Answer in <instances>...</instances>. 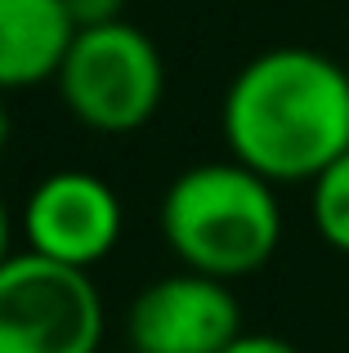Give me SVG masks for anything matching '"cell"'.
Listing matches in <instances>:
<instances>
[{
    "label": "cell",
    "instance_id": "obj_1",
    "mask_svg": "<svg viewBox=\"0 0 349 353\" xmlns=\"http://www.w3.org/2000/svg\"><path fill=\"white\" fill-rule=\"evenodd\" d=\"M228 157L269 183H314L349 152V68L305 45H278L233 72L219 103Z\"/></svg>",
    "mask_w": 349,
    "mask_h": 353
},
{
    "label": "cell",
    "instance_id": "obj_2",
    "mask_svg": "<svg viewBox=\"0 0 349 353\" xmlns=\"http://www.w3.org/2000/svg\"><path fill=\"white\" fill-rule=\"evenodd\" d=\"M157 228L179 268L219 282L251 277L282 246L278 183L233 157L197 161L166 183Z\"/></svg>",
    "mask_w": 349,
    "mask_h": 353
},
{
    "label": "cell",
    "instance_id": "obj_3",
    "mask_svg": "<svg viewBox=\"0 0 349 353\" xmlns=\"http://www.w3.org/2000/svg\"><path fill=\"white\" fill-rule=\"evenodd\" d=\"M54 90L77 125H86L90 134L121 139L161 112L166 59L157 41L126 18L103 27H77Z\"/></svg>",
    "mask_w": 349,
    "mask_h": 353
},
{
    "label": "cell",
    "instance_id": "obj_4",
    "mask_svg": "<svg viewBox=\"0 0 349 353\" xmlns=\"http://www.w3.org/2000/svg\"><path fill=\"white\" fill-rule=\"evenodd\" d=\"M103 336L108 309L90 268L36 250L0 264V353H99Z\"/></svg>",
    "mask_w": 349,
    "mask_h": 353
},
{
    "label": "cell",
    "instance_id": "obj_5",
    "mask_svg": "<svg viewBox=\"0 0 349 353\" xmlns=\"http://www.w3.org/2000/svg\"><path fill=\"white\" fill-rule=\"evenodd\" d=\"M126 206L121 192L94 170L63 165L36 179L27 201L18 206V241L45 259L72 268H94L121 246Z\"/></svg>",
    "mask_w": 349,
    "mask_h": 353
},
{
    "label": "cell",
    "instance_id": "obj_6",
    "mask_svg": "<svg viewBox=\"0 0 349 353\" xmlns=\"http://www.w3.org/2000/svg\"><path fill=\"white\" fill-rule=\"evenodd\" d=\"M242 336V304L233 282L192 273H166L148 282L126 309L130 353H224Z\"/></svg>",
    "mask_w": 349,
    "mask_h": 353
},
{
    "label": "cell",
    "instance_id": "obj_7",
    "mask_svg": "<svg viewBox=\"0 0 349 353\" xmlns=\"http://www.w3.org/2000/svg\"><path fill=\"white\" fill-rule=\"evenodd\" d=\"M72 36L63 0H0V94L54 81Z\"/></svg>",
    "mask_w": 349,
    "mask_h": 353
},
{
    "label": "cell",
    "instance_id": "obj_8",
    "mask_svg": "<svg viewBox=\"0 0 349 353\" xmlns=\"http://www.w3.org/2000/svg\"><path fill=\"white\" fill-rule=\"evenodd\" d=\"M309 219L336 255H349V152L309 183Z\"/></svg>",
    "mask_w": 349,
    "mask_h": 353
},
{
    "label": "cell",
    "instance_id": "obj_9",
    "mask_svg": "<svg viewBox=\"0 0 349 353\" xmlns=\"http://www.w3.org/2000/svg\"><path fill=\"white\" fill-rule=\"evenodd\" d=\"M63 9L77 27H103L126 18V0H63Z\"/></svg>",
    "mask_w": 349,
    "mask_h": 353
},
{
    "label": "cell",
    "instance_id": "obj_10",
    "mask_svg": "<svg viewBox=\"0 0 349 353\" xmlns=\"http://www.w3.org/2000/svg\"><path fill=\"white\" fill-rule=\"evenodd\" d=\"M224 353H305V349L282 340V336H269V331H242Z\"/></svg>",
    "mask_w": 349,
    "mask_h": 353
},
{
    "label": "cell",
    "instance_id": "obj_11",
    "mask_svg": "<svg viewBox=\"0 0 349 353\" xmlns=\"http://www.w3.org/2000/svg\"><path fill=\"white\" fill-rule=\"evenodd\" d=\"M14 241H18V215L9 210V201L0 197V264L14 255Z\"/></svg>",
    "mask_w": 349,
    "mask_h": 353
},
{
    "label": "cell",
    "instance_id": "obj_12",
    "mask_svg": "<svg viewBox=\"0 0 349 353\" xmlns=\"http://www.w3.org/2000/svg\"><path fill=\"white\" fill-rule=\"evenodd\" d=\"M9 94H0V157H5V148H9V139H14V112H9V103H5Z\"/></svg>",
    "mask_w": 349,
    "mask_h": 353
},
{
    "label": "cell",
    "instance_id": "obj_13",
    "mask_svg": "<svg viewBox=\"0 0 349 353\" xmlns=\"http://www.w3.org/2000/svg\"><path fill=\"white\" fill-rule=\"evenodd\" d=\"M99 353H103V349H99Z\"/></svg>",
    "mask_w": 349,
    "mask_h": 353
}]
</instances>
